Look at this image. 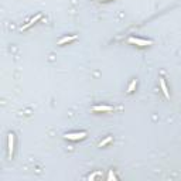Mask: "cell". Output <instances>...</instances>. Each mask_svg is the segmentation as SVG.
Returning <instances> with one entry per match:
<instances>
[{
    "mask_svg": "<svg viewBox=\"0 0 181 181\" xmlns=\"http://www.w3.org/2000/svg\"><path fill=\"white\" fill-rule=\"evenodd\" d=\"M136 85H137V81H136V79H133V81L130 82V85H129V88H127V93L133 92V91H135V88H136Z\"/></svg>",
    "mask_w": 181,
    "mask_h": 181,
    "instance_id": "cell-8",
    "label": "cell"
},
{
    "mask_svg": "<svg viewBox=\"0 0 181 181\" xmlns=\"http://www.w3.org/2000/svg\"><path fill=\"white\" fill-rule=\"evenodd\" d=\"M74 40H77V35H68V37H64L58 41V45H62V44H65V42H71Z\"/></svg>",
    "mask_w": 181,
    "mask_h": 181,
    "instance_id": "cell-7",
    "label": "cell"
},
{
    "mask_svg": "<svg viewBox=\"0 0 181 181\" xmlns=\"http://www.w3.org/2000/svg\"><path fill=\"white\" fill-rule=\"evenodd\" d=\"M7 142H9V157H13V151H14V135L9 133L7 136Z\"/></svg>",
    "mask_w": 181,
    "mask_h": 181,
    "instance_id": "cell-3",
    "label": "cell"
},
{
    "mask_svg": "<svg viewBox=\"0 0 181 181\" xmlns=\"http://www.w3.org/2000/svg\"><path fill=\"white\" fill-rule=\"evenodd\" d=\"M98 176H100V173H99V171H98V173H93L92 176H89L88 178H89V180H91V181H92V180H95V178H96Z\"/></svg>",
    "mask_w": 181,
    "mask_h": 181,
    "instance_id": "cell-10",
    "label": "cell"
},
{
    "mask_svg": "<svg viewBox=\"0 0 181 181\" xmlns=\"http://www.w3.org/2000/svg\"><path fill=\"white\" fill-rule=\"evenodd\" d=\"M110 142H112V137H110V136H108L106 139H103L102 142L99 143V147H105L106 144H108V143H110Z\"/></svg>",
    "mask_w": 181,
    "mask_h": 181,
    "instance_id": "cell-9",
    "label": "cell"
},
{
    "mask_svg": "<svg viewBox=\"0 0 181 181\" xmlns=\"http://www.w3.org/2000/svg\"><path fill=\"white\" fill-rule=\"evenodd\" d=\"M93 110L95 112H110V110H113V108L108 106V105H100V106H93Z\"/></svg>",
    "mask_w": 181,
    "mask_h": 181,
    "instance_id": "cell-6",
    "label": "cell"
},
{
    "mask_svg": "<svg viewBox=\"0 0 181 181\" xmlns=\"http://www.w3.org/2000/svg\"><path fill=\"white\" fill-rule=\"evenodd\" d=\"M41 17H42V14H41V13H38V14L35 16V17H33V19H31L30 21H28V23L26 24V26H23V27H21V30H27V28H30L31 26H33V24H35V23H37V21H38V20L41 19Z\"/></svg>",
    "mask_w": 181,
    "mask_h": 181,
    "instance_id": "cell-4",
    "label": "cell"
},
{
    "mask_svg": "<svg viewBox=\"0 0 181 181\" xmlns=\"http://www.w3.org/2000/svg\"><path fill=\"white\" fill-rule=\"evenodd\" d=\"M160 88H161L163 93H164V96H166L167 99H170V93H168V89H167V85H166L164 78H160Z\"/></svg>",
    "mask_w": 181,
    "mask_h": 181,
    "instance_id": "cell-5",
    "label": "cell"
},
{
    "mask_svg": "<svg viewBox=\"0 0 181 181\" xmlns=\"http://www.w3.org/2000/svg\"><path fill=\"white\" fill-rule=\"evenodd\" d=\"M64 137L67 140H82L86 137V133L85 132H74V133H67Z\"/></svg>",
    "mask_w": 181,
    "mask_h": 181,
    "instance_id": "cell-1",
    "label": "cell"
},
{
    "mask_svg": "<svg viewBox=\"0 0 181 181\" xmlns=\"http://www.w3.org/2000/svg\"><path fill=\"white\" fill-rule=\"evenodd\" d=\"M108 180H116V176H115V174H113V173H112V171H110V173H109V176H108Z\"/></svg>",
    "mask_w": 181,
    "mask_h": 181,
    "instance_id": "cell-11",
    "label": "cell"
},
{
    "mask_svg": "<svg viewBox=\"0 0 181 181\" xmlns=\"http://www.w3.org/2000/svg\"><path fill=\"white\" fill-rule=\"evenodd\" d=\"M100 2H108V0H100Z\"/></svg>",
    "mask_w": 181,
    "mask_h": 181,
    "instance_id": "cell-12",
    "label": "cell"
},
{
    "mask_svg": "<svg viewBox=\"0 0 181 181\" xmlns=\"http://www.w3.org/2000/svg\"><path fill=\"white\" fill-rule=\"evenodd\" d=\"M129 42L130 44H136L139 47H147V45H151L153 42L150 40H143V38H137V37H130L129 38Z\"/></svg>",
    "mask_w": 181,
    "mask_h": 181,
    "instance_id": "cell-2",
    "label": "cell"
}]
</instances>
